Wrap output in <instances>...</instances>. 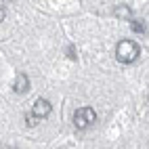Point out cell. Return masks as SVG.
Returning <instances> with one entry per match:
<instances>
[{
  "mask_svg": "<svg viewBox=\"0 0 149 149\" xmlns=\"http://www.w3.org/2000/svg\"><path fill=\"white\" fill-rule=\"evenodd\" d=\"M139 55H141V48L134 40H122L118 42V48H116V57L120 63H134Z\"/></svg>",
  "mask_w": 149,
  "mask_h": 149,
  "instance_id": "6da1fadb",
  "label": "cell"
},
{
  "mask_svg": "<svg viewBox=\"0 0 149 149\" xmlns=\"http://www.w3.org/2000/svg\"><path fill=\"white\" fill-rule=\"evenodd\" d=\"M97 122V113H95V109L91 107H80V109H76V113H74V124L78 130H86L91 124Z\"/></svg>",
  "mask_w": 149,
  "mask_h": 149,
  "instance_id": "7a4b0ae2",
  "label": "cell"
},
{
  "mask_svg": "<svg viewBox=\"0 0 149 149\" xmlns=\"http://www.w3.org/2000/svg\"><path fill=\"white\" fill-rule=\"evenodd\" d=\"M53 111V105H51V101H46V99H36V103H34V107H32V113L34 118H38V120H44V118Z\"/></svg>",
  "mask_w": 149,
  "mask_h": 149,
  "instance_id": "3957f363",
  "label": "cell"
},
{
  "mask_svg": "<svg viewBox=\"0 0 149 149\" xmlns=\"http://www.w3.org/2000/svg\"><path fill=\"white\" fill-rule=\"evenodd\" d=\"M13 91H15L17 95H23V93L29 91V78H27V74H19V76L15 78Z\"/></svg>",
  "mask_w": 149,
  "mask_h": 149,
  "instance_id": "277c9868",
  "label": "cell"
},
{
  "mask_svg": "<svg viewBox=\"0 0 149 149\" xmlns=\"http://www.w3.org/2000/svg\"><path fill=\"white\" fill-rule=\"evenodd\" d=\"M113 17L124 19V21H130V19H132V11H130V8H128L126 4H120V6H116V8H113Z\"/></svg>",
  "mask_w": 149,
  "mask_h": 149,
  "instance_id": "5b68a950",
  "label": "cell"
},
{
  "mask_svg": "<svg viewBox=\"0 0 149 149\" xmlns=\"http://www.w3.org/2000/svg\"><path fill=\"white\" fill-rule=\"evenodd\" d=\"M130 25H132L134 32H139V34H143L145 29H147V25H145L143 21H139V19H136V21H130Z\"/></svg>",
  "mask_w": 149,
  "mask_h": 149,
  "instance_id": "8992f818",
  "label": "cell"
},
{
  "mask_svg": "<svg viewBox=\"0 0 149 149\" xmlns=\"http://www.w3.org/2000/svg\"><path fill=\"white\" fill-rule=\"evenodd\" d=\"M25 124H27L29 128H34V126L40 124V120H38V118H34L32 113H27V116H25Z\"/></svg>",
  "mask_w": 149,
  "mask_h": 149,
  "instance_id": "52a82bcc",
  "label": "cell"
},
{
  "mask_svg": "<svg viewBox=\"0 0 149 149\" xmlns=\"http://www.w3.org/2000/svg\"><path fill=\"white\" fill-rule=\"evenodd\" d=\"M4 17H6V8H4V6H0V23L4 21Z\"/></svg>",
  "mask_w": 149,
  "mask_h": 149,
  "instance_id": "ba28073f",
  "label": "cell"
},
{
  "mask_svg": "<svg viewBox=\"0 0 149 149\" xmlns=\"http://www.w3.org/2000/svg\"><path fill=\"white\" fill-rule=\"evenodd\" d=\"M0 149H17V147H13V145H2Z\"/></svg>",
  "mask_w": 149,
  "mask_h": 149,
  "instance_id": "9c48e42d",
  "label": "cell"
}]
</instances>
